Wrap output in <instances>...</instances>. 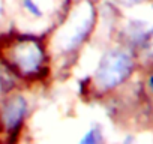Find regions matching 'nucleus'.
I'll return each mask as SVG.
<instances>
[{"mask_svg": "<svg viewBox=\"0 0 153 144\" xmlns=\"http://www.w3.org/2000/svg\"><path fill=\"white\" fill-rule=\"evenodd\" d=\"M132 71V60L125 53H110L98 69V83L104 89H111L122 83Z\"/></svg>", "mask_w": 153, "mask_h": 144, "instance_id": "nucleus-1", "label": "nucleus"}, {"mask_svg": "<svg viewBox=\"0 0 153 144\" xmlns=\"http://www.w3.org/2000/svg\"><path fill=\"white\" fill-rule=\"evenodd\" d=\"M15 51V63L21 71H24V74H36V71H39L42 60H44V53L39 45H36L33 41L24 42Z\"/></svg>", "mask_w": 153, "mask_h": 144, "instance_id": "nucleus-2", "label": "nucleus"}, {"mask_svg": "<svg viewBox=\"0 0 153 144\" xmlns=\"http://www.w3.org/2000/svg\"><path fill=\"white\" fill-rule=\"evenodd\" d=\"M26 114H27V102L23 96H17L3 107L2 122L8 131H15L24 122Z\"/></svg>", "mask_w": 153, "mask_h": 144, "instance_id": "nucleus-3", "label": "nucleus"}, {"mask_svg": "<svg viewBox=\"0 0 153 144\" xmlns=\"http://www.w3.org/2000/svg\"><path fill=\"white\" fill-rule=\"evenodd\" d=\"M21 5H23V8H24L29 14H32L33 17H36V18L44 17L42 9L38 6V3L35 2V0H21Z\"/></svg>", "mask_w": 153, "mask_h": 144, "instance_id": "nucleus-4", "label": "nucleus"}, {"mask_svg": "<svg viewBox=\"0 0 153 144\" xmlns=\"http://www.w3.org/2000/svg\"><path fill=\"white\" fill-rule=\"evenodd\" d=\"M102 137H101V132L98 129H90L83 138H81V143H87V144H93V143H98L101 141Z\"/></svg>", "mask_w": 153, "mask_h": 144, "instance_id": "nucleus-5", "label": "nucleus"}, {"mask_svg": "<svg viewBox=\"0 0 153 144\" xmlns=\"http://www.w3.org/2000/svg\"><path fill=\"white\" fill-rule=\"evenodd\" d=\"M149 86H150V89L153 90V75L150 77V81H149Z\"/></svg>", "mask_w": 153, "mask_h": 144, "instance_id": "nucleus-6", "label": "nucleus"}, {"mask_svg": "<svg viewBox=\"0 0 153 144\" xmlns=\"http://www.w3.org/2000/svg\"><path fill=\"white\" fill-rule=\"evenodd\" d=\"M126 2H138V0H126Z\"/></svg>", "mask_w": 153, "mask_h": 144, "instance_id": "nucleus-7", "label": "nucleus"}]
</instances>
